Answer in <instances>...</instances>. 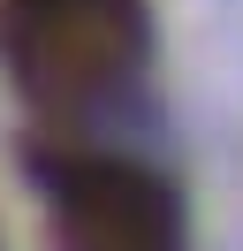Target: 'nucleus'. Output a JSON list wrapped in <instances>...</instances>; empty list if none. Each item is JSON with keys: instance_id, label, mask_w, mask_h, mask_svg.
I'll return each instance as SVG.
<instances>
[{"instance_id": "f03ea898", "label": "nucleus", "mask_w": 243, "mask_h": 251, "mask_svg": "<svg viewBox=\"0 0 243 251\" xmlns=\"http://www.w3.org/2000/svg\"><path fill=\"white\" fill-rule=\"evenodd\" d=\"M46 190H53V228L69 251H182L175 190L137 160L69 152Z\"/></svg>"}, {"instance_id": "f257e3e1", "label": "nucleus", "mask_w": 243, "mask_h": 251, "mask_svg": "<svg viewBox=\"0 0 243 251\" xmlns=\"http://www.w3.org/2000/svg\"><path fill=\"white\" fill-rule=\"evenodd\" d=\"M0 61L30 99L84 107L145 61V0H0Z\"/></svg>"}]
</instances>
